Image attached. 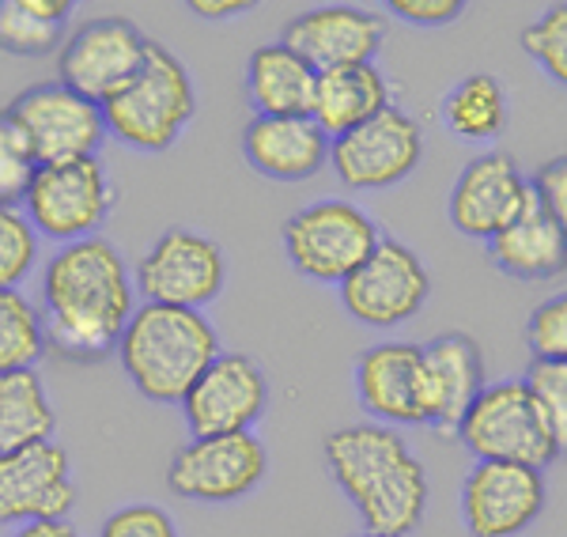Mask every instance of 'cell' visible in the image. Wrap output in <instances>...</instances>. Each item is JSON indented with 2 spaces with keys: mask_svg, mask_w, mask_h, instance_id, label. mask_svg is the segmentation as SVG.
<instances>
[{
  "mask_svg": "<svg viewBox=\"0 0 567 537\" xmlns=\"http://www.w3.org/2000/svg\"><path fill=\"white\" fill-rule=\"evenodd\" d=\"M439 114H443V125L458 141L488 144L507 130L511 103H507V91H503V84L492 72H470V76H462L443 95Z\"/></svg>",
  "mask_w": 567,
  "mask_h": 537,
  "instance_id": "obj_25",
  "label": "cell"
},
{
  "mask_svg": "<svg viewBox=\"0 0 567 537\" xmlns=\"http://www.w3.org/2000/svg\"><path fill=\"white\" fill-rule=\"evenodd\" d=\"M454 440L473 454V462H515V466L548 469L560 458L526 379L488 382L462 416Z\"/></svg>",
  "mask_w": 567,
  "mask_h": 537,
  "instance_id": "obj_6",
  "label": "cell"
},
{
  "mask_svg": "<svg viewBox=\"0 0 567 537\" xmlns=\"http://www.w3.org/2000/svg\"><path fill=\"white\" fill-rule=\"evenodd\" d=\"M227 258L213 235L197 227H167L152 239V247L136 258L133 288L144 303L186 307L205 311L224 296Z\"/></svg>",
  "mask_w": 567,
  "mask_h": 537,
  "instance_id": "obj_8",
  "label": "cell"
},
{
  "mask_svg": "<svg viewBox=\"0 0 567 537\" xmlns=\"http://www.w3.org/2000/svg\"><path fill=\"white\" fill-rule=\"evenodd\" d=\"M318 72L284 42H261L243 69V95L254 117H310Z\"/></svg>",
  "mask_w": 567,
  "mask_h": 537,
  "instance_id": "obj_22",
  "label": "cell"
},
{
  "mask_svg": "<svg viewBox=\"0 0 567 537\" xmlns=\"http://www.w3.org/2000/svg\"><path fill=\"white\" fill-rule=\"evenodd\" d=\"M529 194H534V202L545 208L548 220L564 231L567 239V156H553L548 163L534 171V178H529Z\"/></svg>",
  "mask_w": 567,
  "mask_h": 537,
  "instance_id": "obj_35",
  "label": "cell"
},
{
  "mask_svg": "<svg viewBox=\"0 0 567 537\" xmlns=\"http://www.w3.org/2000/svg\"><path fill=\"white\" fill-rule=\"evenodd\" d=\"M219 333L205 311L136 303L114 357L125 379L152 405H182L200 371L219 357Z\"/></svg>",
  "mask_w": 567,
  "mask_h": 537,
  "instance_id": "obj_3",
  "label": "cell"
},
{
  "mask_svg": "<svg viewBox=\"0 0 567 537\" xmlns=\"http://www.w3.org/2000/svg\"><path fill=\"white\" fill-rule=\"evenodd\" d=\"M45 352L39 299L27 291H0V375L34 371Z\"/></svg>",
  "mask_w": 567,
  "mask_h": 537,
  "instance_id": "obj_28",
  "label": "cell"
},
{
  "mask_svg": "<svg viewBox=\"0 0 567 537\" xmlns=\"http://www.w3.org/2000/svg\"><path fill=\"white\" fill-rule=\"evenodd\" d=\"M329 136L310 117H250L243 130V159L254 175L296 186L329 167Z\"/></svg>",
  "mask_w": 567,
  "mask_h": 537,
  "instance_id": "obj_21",
  "label": "cell"
},
{
  "mask_svg": "<svg viewBox=\"0 0 567 537\" xmlns=\"http://www.w3.org/2000/svg\"><path fill=\"white\" fill-rule=\"evenodd\" d=\"M526 344L534 363H567V291L542 299L529 311Z\"/></svg>",
  "mask_w": 567,
  "mask_h": 537,
  "instance_id": "obj_31",
  "label": "cell"
},
{
  "mask_svg": "<svg viewBox=\"0 0 567 537\" xmlns=\"http://www.w3.org/2000/svg\"><path fill=\"white\" fill-rule=\"evenodd\" d=\"M280 242L288 266L303 280L341 288L382 242V227L363 205L344 202V197H322V202L296 208L284 220Z\"/></svg>",
  "mask_w": 567,
  "mask_h": 537,
  "instance_id": "obj_5",
  "label": "cell"
},
{
  "mask_svg": "<svg viewBox=\"0 0 567 537\" xmlns=\"http://www.w3.org/2000/svg\"><path fill=\"white\" fill-rule=\"evenodd\" d=\"M269 473V451L254 432L189 435L171 454L167 493L200 507H227L254 493Z\"/></svg>",
  "mask_w": 567,
  "mask_h": 537,
  "instance_id": "obj_10",
  "label": "cell"
},
{
  "mask_svg": "<svg viewBox=\"0 0 567 537\" xmlns=\"http://www.w3.org/2000/svg\"><path fill=\"white\" fill-rule=\"evenodd\" d=\"M45 349L72 363H99L117 352L136 311L133 269L103 235L53 247L39 272Z\"/></svg>",
  "mask_w": 567,
  "mask_h": 537,
  "instance_id": "obj_1",
  "label": "cell"
},
{
  "mask_svg": "<svg viewBox=\"0 0 567 537\" xmlns=\"http://www.w3.org/2000/svg\"><path fill=\"white\" fill-rule=\"evenodd\" d=\"M355 402L368 421L386 427H427L424 405V344L379 341L355 357Z\"/></svg>",
  "mask_w": 567,
  "mask_h": 537,
  "instance_id": "obj_19",
  "label": "cell"
},
{
  "mask_svg": "<svg viewBox=\"0 0 567 537\" xmlns=\"http://www.w3.org/2000/svg\"><path fill=\"white\" fill-rule=\"evenodd\" d=\"M355 537H386V534H355Z\"/></svg>",
  "mask_w": 567,
  "mask_h": 537,
  "instance_id": "obj_39",
  "label": "cell"
},
{
  "mask_svg": "<svg viewBox=\"0 0 567 537\" xmlns=\"http://www.w3.org/2000/svg\"><path fill=\"white\" fill-rule=\"evenodd\" d=\"M72 0H0V50L12 58L58 53L69 34Z\"/></svg>",
  "mask_w": 567,
  "mask_h": 537,
  "instance_id": "obj_27",
  "label": "cell"
},
{
  "mask_svg": "<svg viewBox=\"0 0 567 537\" xmlns=\"http://www.w3.org/2000/svg\"><path fill=\"white\" fill-rule=\"evenodd\" d=\"M4 117L23 136L27 152H31V159L39 167H45V163L91 159L106 144L103 106L76 95L72 87L58 84V80L23 87L4 106Z\"/></svg>",
  "mask_w": 567,
  "mask_h": 537,
  "instance_id": "obj_9",
  "label": "cell"
},
{
  "mask_svg": "<svg viewBox=\"0 0 567 537\" xmlns=\"http://www.w3.org/2000/svg\"><path fill=\"white\" fill-rule=\"evenodd\" d=\"M23 213L39 239L53 247L95 239L114 213V182L99 156L34 167L23 194Z\"/></svg>",
  "mask_w": 567,
  "mask_h": 537,
  "instance_id": "obj_7",
  "label": "cell"
},
{
  "mask_svg": "<svg viewBox=\"0 0 567 537\" xmlns=\"http://www.w3.org/2000/svg\"><path fill=\"white\" fill-rule=\"evenodd\" d=\"M76 507L72 458L61 443L45 440L0 454V526H31L69 518Z\"/></svg>",
  "mask_w": 567,
  "mask_h": 537,
  "instance_id": "obj_17",
  "label": "cell"
},
{
  "mask_svg": "<svg viewBox=\"0 0 567 537\" xmlns=\"http://www.w3.org/2000/svg\"><path fill=\"white\" fill-rule=\"evenodd\" d=\"M393 106V87L379 65H352L318 72L315 103H310V122L322 130L329 141L360 130L371 117Z\"/></svg>",
  "mask_w": 567,
  "mask_h": 537,
  "instance_id": "obj_23",
  "label": "cell"
},
{
  "mask_svg": "<svg viewBox=\"0 0 567 537\" xmlns=\"http://www.w3.org/2000/svg\"><path fill=\"white\" fill-rule=\"evenodd\" d=\"M58 413L39 371L0 375V454L53 440Z\"/></svg>",
  "mask_w": 567,
  "mask_h": 537,
  "instance_id": "obj_26",
  "label": "cell"
},
{
  "mask_svg": "<svg viewBox=\"0 0 567 537\" xmlns=\"http://www.w3.org/2000/svg\"><path fill=\"white\" fill-rule=\"evenodd\" d=\"M548 507L545 469L515 462H473L462 481L458 512L470 537H518Z\"/></svg>",
  "mask_w": 567,
  "mask_h": 537,
  "instance_id": "obj_14",
  "label": "cell"
},
{
  "mask_svg": "<svg viewBox=\"0 0 567 537\" xmlns=\"http://www.w3.org/2000/svg\"><path fill=\"white\" fill-rule=\"evenodd\" d=\"M337 296L352 322L368 330H398L427 307L432 272L409 242L382 235L371 258L337 288Z\"/></svg>",
  "mask_w": 567,
  "mask_h": 537,
  "instance_id": "obj_11",
  "label": "cell"
},
{
  "mask_svg": "<svg viewBox=\"0 0 567 537\" xmlns=\"http://www.w3.org/2000/svg\"><path fill=\"white\" fill-rule=\"evenodd\" d=\"M34 167L39 163L31 159L23 136L12 130V122L0 111V205H23Z\"/></svg>",
  "mask_w": 567,
  "mask_h": 537,
  "instance_id": "obj_33",
  "label": "cell"
},
{
  "mask_svg": "<svg viewBox=\"0 0 567 537\" xmlns=\"http://www.w3.org/2000/svg\"><path fill=\"white\" fill-rule=\"evenodd\" d=\"M386 12L393 20L409 23V27H424V31H435V27H451L465 16V0H390Z\"/></svg>",
  "mask_w": 567,
  "mask_h": 537,
  "instance_id": "obj_36",
  "label": "cell"
},
{
  "mask_svg": "<svg viewBox=\"0 0 567 537\" xmlns=\"http://www.w3.org/2000/svg\"><path fill=\"white\" fill-rule=\"evenodd\" d=\"M280 42L315 72L374 65L386 45V16L360 4H318L284 23Z\"/></svg>",
  "mask_w": 567,
  "mask_h": 537,
  "instance_id": "obj_18",
  "label": "cell"
},
{
  "mask_svg": "<svg viewBox=\"0 0 567 537\" xmlns=\"http://www.w3.org/2000/svg\"><path fill=\"white\" fill-rule=\"evenodd\" d=\"M189 12L200 16V20H216V23H224V20H235V16H246L250 12V0H189Z\"/></svg>",
  "mask_w": 567,
  "mask_h": 537,
  "instance_id": "obj_37",
  "label": "cell"
},
{
  "mask_svg": "<svg viewBox=\"0 0 567 537\" xmlns=\"http://www.w3.org/2000/svg\"><path fill=\"white\" fill-rule=\"evenodd\" d=\"M322 458L363 534L409 537L424 523L432 481L398 427L374 421L344 424L322 440Z\"/></svg>",
  "mask_w": 567,
  "mask_h": 537,
  "instance_id": "obj_2",
  "label": "cell"
},
{
  "mask_svg": "<svg viewBox=\"0 0 567 537\" xmlns=\"http://www.w3.org/2000/svg\"><path fill=\"white\" fill-rule=\"evenodd\" d=\"M99 537H178L175 518L163 512L159 504H122L110 512L99 526Z\"/></svg>",
  "mask_w": 567,
  "mask_h": 537,
  "instance_id": "obj_34",
  "label": "cell"
},
{
  "mask_svg": "<svg viewBox=\"0 0 567 537\" xmlns=\"http://www.w3.org/2000/svg\"><path fill=\"white\" fill-rule=\"evenodd\" d=\"M197 117V87L186 61L163 42H148L144 61L103 103L106 136L125 148L155 156L182 141Z\"/></svg>",
  "mask_w": 567,
  "mask_h": 537,
  "instance_id": "obj_4",
  "label": "cell"
},
{
  "mask_svg": "<svg viewBox=\"0 0 567 537\" xmlns=\"http://www.w3.org/2000/svg\"><path fill=\"white\" fill-rule=\"evenodd\" d=\"M529 202H534V194H529V178L523 175L518 159L503 148H484L454 178L451 197H446V216L465 239L488 242Z\"/></svg>",
  "mask_w": 567,
  "mask_h": 537,
  "instance_id": "obj_16",
  "label": "cell"
},
{
  "mask_svg": "<svg viewBox=\"0 0 567 537\" xmlns=\"http://www.w3.org/2000/svg\"><path fill=\"white\" fill-rule=\"evenodd\" d=\"M518 45L545 72V80H553L556 87H567V4H556L537 20H529L518 34Z\"/></svg>",
  "mask_w": 567,
  "mask_h": 537,
  "instance_id": "obj_30",
  "label": "cell"
},
{
  "mask_svg": "<svg viewBox=\"0 0 567 537\" xmlns=\"http://www.w3.org/2000/svg\"><path fill=\"white\" fill-rule=\"evenodd\" d=\"M148 42L152 39L130 16L114 12L69 27L65 42L58 50V84H65L76 95L103 106L136 72Z\"/></svg>",
  "mask_w": 567,
  "mask_h": 537,
  "instance_id": "obj_13",
  "label": "cell"
},
{
  "mask_svg": "<svg viewBox=\"0 0 567 537\" xmlns=\"http://www.w3.org/2000/svg\"><path fill=\"white\" fill-rule=\"evenodd\" d=\"M424 163V125L398 103L360 130L329 144V167L352 194H382L401 186Z\"/></svg>",
  "mask_w": 567,
  "mask_h": 537,
  "instance_id": "obj_12",
  "label": "cell"
},
{
  "mask_svg": "<svg viewBox=\"0 0 567 537\" xmlns=\"http://www.w3.org/2000/svg\"><path fill=\"white\" fill-rule=\"evenodd\" d=\"M526 386L545 413V424L556 440L560 458L567 454V363H529Z\"/></svg>",
  "mask_w": 567,
  "mask_h": 537,
  "instance_id": "obj_32",
  "label": "cell"
},
{
  "mask_svg": "<svg viewBox=\"0 0 567 537\" xmlns=\"http://www.w3.org/2000/svg\"><path fill=\"white\" fill-rule=\"evenodd\" d=\"M182 421L189 435L254 432L269 409V375L246 352H219L182 397Z\"/></svg>",
  "mask_w": 567,
  "mask_h": 537,
  "instance_id": "obj_15",
  "label": "cell"
},
{
  "mask_svg": "<svg viewBox=\"0 0 567 537\" xmlns=\"http://www.w3.org/2000/svg\"><path fill=\"white\" fill-rule=\"evenodd\" d=\"M488 258L511 280H556L567 272V239L537 202H529L496 239L484 242Z\"/></svg>",
  "mask_w": 567,
  "mask_h": 537,
  "instance_id": "obj_24",
  "label": "cell"
},
{
  "mask_svg": "<svg viewBox=\"0 0 567 537\" xmlns=\"http://www.w3.org/2000/svg\"><path fill=\"white\" fill-rule=\"evenodd\" d=\"M39 231L20 205H0V291H23L39 261Z\"/></svg>",
  "mask_w": 567,
  "mask_h": 537,
  "instance_id": "obj_29",
  "label": "cell"
},
{
  "mask_svg": "<svg viewBox=\"0 0 567 537\" xmlns=\"http://www.w3.org/2000/svg\"><path fill=\"white\" fill-rule=\"evenodd\" d=\"M484 386H488V368H484L477 337L454 330L424 344V405L432 432H458L462 416L470 413Z\"/></svg>",
  "mask_w": 567,
  "mask_h": 537,
  "instance_id": "obj_20",
  "label": "cell"
},
{
  "mask_svg": "<svg viewBox=\"0 0 567 537\" xmlns=\"http://www.w3.org/2000/svg\"><path fill=\"white\" fill-rule=\"evenodd\" d=\"M8 537H84L69 518H53V523H31V526H20Z\"/></svg>",
  "mask_w": 567,
  "mask_h": 537,
  "instance_id": "obj_38",
  "label": "cell"
}]
</instances>
